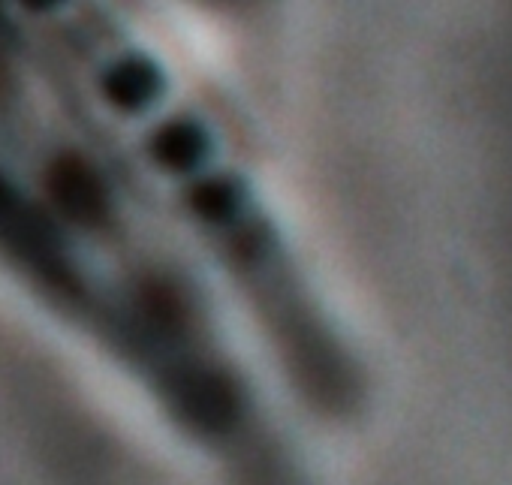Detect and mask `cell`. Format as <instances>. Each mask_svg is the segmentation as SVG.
Returning a JSON list of instances; mask_svg holds the SVG:
<instances>
[{
    "label": "cell",
    "mask_w": 512,
    "mask_h": 485,
    "mask_svg": "<svg viewBox=\"0 0 512 485\" xmlns=\"http://www.w3.org/2000/svg\"><path fill=\"white\" fill-rule=\"evenodd\" d=\"M0 238L7 241L13 254H19L34 269H43L49 275L61 272V257L52 229L4 178H0Z\"/></svg>",
    "instance_id": "6da1fadb"
},
{
    "label": "cell",
    "mask_w": 512,
    "mask_h": 485,
    "mask_svg": "<svg viewBox=\"0 0 512 485\" xmlns=\"http://www.w3.org/2000/svg\"><path fill=\"white\" fill-rule=\"evenodd\" d=\"M55 196L61 199L64 208H70L82 220H97L103 211V196L88 169L79 163H67L55 169Z\"/></svg>",
    "instance_id": "7a4b0ae2"
}]
</instances>
